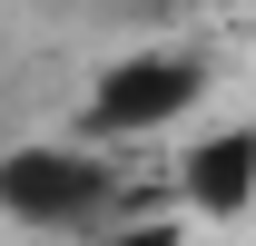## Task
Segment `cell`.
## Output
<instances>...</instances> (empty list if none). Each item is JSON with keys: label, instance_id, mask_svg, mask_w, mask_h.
Returning a JSON list of instances; mask_svg holds the SVG:
<instances>
[{"label": "cell", "instance_id": "3", "mask_svg": "<svg viewBox=\"0 0 256 246\" xmlns=\"http://www.w3.org/2000/svg\"><path fill=\"white\" fill-rule=\"evenodd\" d=\"M178 197H188L207 226H217V216H246L256 207V118H226V128H207V138H188V148H178Z\"/></svg>", "mask_w": 256, "mask_h": 246}, {"label": "cell", "instance_id": "1", "mask_svg": "<svg viewBox=\"0 0 256 246\" xmlns=\"http://www.w3.org/2000/svg\"><path fill=\"white\" fill-rule=\"evenodd\" d=\"M108 207H118V168L89 138H20V148H0V216L10 226L89 236Z\"/></svg>", "mask_w": 256, "mask_h": 246}, {"label": "cell", "instance_id": "4", "mask_svg": "<svg viewBox=\"0 0 256 246\" xmlns=\"http://www.w3.org/2000/svg\"><path fill=\"white\" fill-rule=\"evenodd\" d=\"M89 246H188V216H108Z\"/></svg>", "mask_w": 256, "mask_h": 246}, {"label": "cell", "instance_id": "2", "mask_svg": "<svg viewBox=\"0 0 256 246\" xmlns=\"http://www.w3.org/2000/svg\"><path fill=\"white\" fill-rule=\"evenodd\" d=\"M207 50H128V60H108L89 79V98H79V138H158V128H178L207 98Z\"/></svg>", "mask_w": 256, "mask_h": 246}]
</instances>
